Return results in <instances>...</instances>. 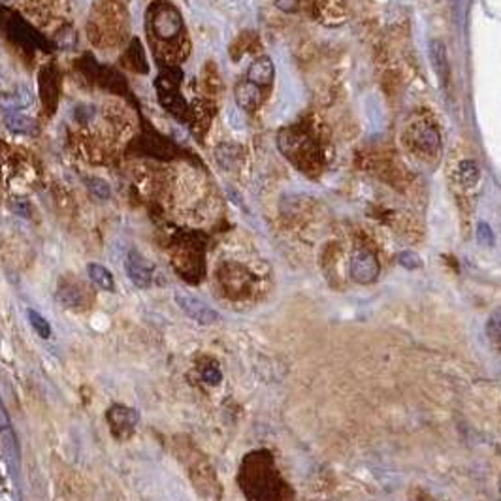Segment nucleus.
Returning a JSON list of instances; mask_svg holds the SVG:
<instances>
[{
  "label": "nucleus",
  "instance_id": "obj_1",
  "mask_svg": "<svg viewBox=\"0 0 501 501\" xmlns=\"http://www.w3.org/2000/svg\"><path fill=\"white\" fill-rule=\"evenodd\" d=\"M279 148L296 168H300L310 177H318L323 172V149L317 138L303 128L292 126L283 130L279 136Z\"/></svg>",
  "mask_w": 501,
  "mask_h": 501
},
{
  "label": "nucleus",
  "instance_id": "obj_2",
  "mask_svg": "<svg viewBox=\"0 0 501 501\" xmlns=\"http://www.w3.org/2000/svg\"><path fill=\"white\" fill-rule=\"evenodd\" d=\"M360 166L371 172L384 183L392 185L394 189H404L406 185H411L413 181V176L409 174V170L404 164L399 163L398 156H394L384 149L368 151L360 161Z\"/></svg>",
  "mask_w": 501,
  "mask_h": 501
},
{
  "label": "nucleus",
  "instance_id": "obj_3",
  "mask_svg": "<svg viewBox=\"0 0 501 501\" xmlns=\"http://www.w3.org/2000/svg\"><path fill=\"white\" fill-rule=\"evenodd\" d=\"M404 143L420 159H432L441 149V134L430 119H415L404 132Z\"/></svg>",
  "mask_w": 501,
  "mask_h": 501
},
{
  "label": "nucleus",
  "instance_id": "obj_4",
  "mask_svg": "<svg viewBox=\"0 0 501 501\" xmlns=\"http://www.w3.org/2000/svg\"><path fill=\"white\" fill-rule=\"evenodd\" d=\"M176 303L181 307V310L192 318L196 321L200 325H213L219 321V313L215 310H211L207 303H204L200 298L192 294H187V292H176Z\"/></svg>",
  "mask_w": 501,
  "mask_h": 501
},
{
  "label": "nucleus",
  "instance_id": "obj_5",
  "mask_svg": "<svg viewBox=\"0 0 501 501\" xmlns=\"http://www.w3.org/2000/svg\"><path fill=\"white\" fill-rule=\"evenodd\" d=\"M349 272H351V277L358 283L375 281L377 273H379V262H377L375 255H371L368 249H356L351 257Z\"/></svg>",
  "mask_w": 501,
  "mask_h": 501
},
{
  "label": "nucleus",
  "instance_id": "obj_6",
  "mask_svg": "<svg viewBox=\"0 0 501 501\" xmlns=\"http://www.w3.org/2000/svg\"><path fill=\"white\" fill-rule=\"evenodd\" d=\"M125 270L128 279L132 281L134 285H138L140 288L151 287V283H153V266L149 264L148 258L140 255L138 250H130L126 255Z\"/></svg>",
  "mask_w": 501,
  "mask_h": 501
},
{
  "label": "nucleus",
  "instance_id": "obj_7",
  "mask_svg": "<svg viewBox=\"0 0 501 501\" xmlns=\"http://www.w3.org/2000/svg\"><path fill=\"white\" fill-rule=\"evenodd\" d=\"M313 12L326 25H339L345 19V0H313Z\"/></svg>",
  "mask_w": 501,
  "mask_h": 501
},
{
  "label": "nucleus",
  "instance_id": "obj_8",
  "mask_svg": "<svg viewBox=\"0 0 501 501\" xmlns=\"http://www.w3.org/2000/svg\"><path fill=\"white\" fill-rule=\"evenodd\" d=\"M153 27L155 32L164 40H170L179 34L181 30V17L174 10H163L153 17Z\"/></svg>",
  "mask_w": 501,
  "mask_h": 501
},
{
  "label": "nucleus",
  "instance_id": "obj_9",
  "mask_svg": "<svg viewBox=\"0 0 501 501\" xmlns=\"http://www.w3.org/2000/svg\"><path fill=\"white\" fill-rule=\"evenodd\" d=\"M430 59H432V65H434V70L441 85H449L450 80V68H449V59H447V49L445 45L439 40H434L430 44Z\"/></svg>",
  "mask_w": 501,
  "mask_h": 501
},
{
  "label": "nucleus",
  "instance_id": "obj_10",
  "mask_svg": "<svg viewBox=\"0 0 501 501\" xmlns=\"http://www.w3.org/2000/svg\"><path fill=\"white\" fill-rule=\"evenodd\" d=\"M273 75H275V67H273L272 59L268 57H260L249 67V74H247V82L255 83L258 87H268L272 85Z\"/></svg>",
  "mask_w": 501,
  "mask_h": 501
},
{
  "label": "nucleus",
  "instance_id": "obj_11",
  "mask_svg": "<svg viewBox=\"0 0 501 501\" xmlns=\"http://www.w3.org/2000/svg\"><path fill=\"white\" fill-rule=\"evenodd\" d=\"M59 300L65 303V307H82L87 303V292L78 283H65L59 288Z\"/></svg>",
  "mask_w": 501,
  "mask_h": 501
},
{
  "label": "nucleus",
  "instance_id": "obj_12",
  "mask_svg": "<svg viewBox=\"0 0 501 501\" xmlns=\"http://www.w3.org/2000/svg\"><path fill=\"white\" fill-rule=\"evenodd\" d=\"M236 100H237V104L244 108V110H249V111L257 110L258 104H260V100H262L260 87L250 82H245V83H242V85H237Z\"/></svg>",
  "mask_w": 501,
  "mask_h": 501
},
{
  "label": "nucleus",
  "instance_id": "obj_13",
  "mask_svg": "<svg viewBox=\"0 0 501 501\" xmlns=\"http://www.w3.org/2000/svg\"><path fill=\"white\" fill-rule=\"evenodd\" d=\"M87 272L91 281H93L98 288H104V290H113V288H115L113 275H111L108 268H104V266L93 262V264L87 266Z\"/></svg>",
  "mask_w": 501,
  "mask_h": 501
},
{
  "label": "nucleus",
  "instance_id": "obj_14",
  "mask_svg": "<svg viewBox=\"0 0 501 501\" xmlns=\"http://www.w3.org/2000/svg\"><path fill=\"white\" fill-rule=\"evenodd\" d=\"M4 123H6L8 130L14 134H29L36 128L32 119L25 117V115H19V113H15V111L14 113H10V115H6Z\"/></svg>",
  "mask_w": 501,
  "mask_h": 501
},
{
  "label": "nucleus",
  "instance_id": "obj_15",
  "mask_svg": "<svg viewBox=\"0 0 501 501\" xmlns=\"http://www.w3.org/2000/svg\"><path fill=\"white\" fill-rule=\"evenodd\" d=\"M113 417H117V420L115 419H110L111 422V426H113V430L119 426V430H123V428H126L128 432H132V428L134 424H136V413H134L132 409H125V407H113L111 409V413Z\"/></svg>",
  "mask_w": 501,
  "mask_h": 501
},
{
  "label": "nucleus",
  "instance_id": "obj_16",
  "mask_svg": "<svg viewBox=\"0 0 501 501\" xmlns=\"http://www.w3.org/2000/svg\"><path fill=\"white\" fill-rule=\"evenodd\" d=\"M479 176V168H477V164L473 163V161H464V163H460V166H458V183L464 185V187L477 185Z\"/></svg>",
  "mask_w": 501,
  "mask_h": 501
},
{
  "label": "nucleus",
  "instance_id": "obj_17",
  "mask_svg": "<svg viewBox=\"0 0 501 501\" xmlns=\"http://www.w3.org/2000/svg\"><path fill=\"white\" fill-rule=\"evenodd\" d=\"M87 187H89V191H91V194L96 196L98 200L110 198V194H111L110 185L106 183L104 179H100V177H91V179L87 181Z\"/></svg>",
  "mask_w": 501,
  "mask_h": 501
},
{
  "label": "nucleus",
  "instance_id": "obj_18",
  "mask_svg": "<svg viewBox=\"0 0 501 501\" xmlns=\"http://www.w3.org/2000/svg\"><path fill=\"white\" fill-rule=\"evenodd\" d=\"M29 321L40 338H49V336H51V328L47 325V321H45L42 315H38L34 310H29Z\"/></svg>",
  "mask_w": 501,
  "mask_h": 501
},
{
  "label": "nucleus",
  "instance_id": "obj_19",
  "mask_svg": "<svg viewBox=\"0 0 501 501\" xmlns=\"http://www.w3.org/2000/svg\"><path fill=\"white\" fill-rule=\"evenodd\" d=\"M200 375H202V379L209 384L221 383V369L217 368L215 364H207V366H204L202 371H200Z\"/></svg>",
  "mask_w": 501,
  "mask_h": 501
},
{
  "label": "nucleus",
  "instance_id": "obj_20",
  "mask_svg": "<svg viewBox=\"0 0 501 501\" xmlns=\"http://www.w3.org/2000/svg\"><path fill=\"white\" fill-rule=\"evenodd\" d=\"M399 264L406 266L407 270H415V268H419L420 266V258L415 255V253H401L399 255Z\"/></svg>",
  "mask_w": 501,
  "mask_h": 501
},
{
  "label": "nucleus",
  "instance_id": "obj_21",
  "mask_svg": "<svg viewBox=\"0 0 501 501\" xmlns=\"http://www.w3.org/2000/svg\"><path fill=\"white\" fill-rule=\"evenodd\" d=\"M487 330L492 338H501V310L488 321Z\"/></svg>",
  "mask_w": 501,
  "mask_h": 501
},
{
  "label": "nucleus",
  "instance_id": "obj_22",
  "mask_svg": "<svg viewBox=\"0 0 501 501\" xmlns=\"http://www.w3.org/2000/svg\"><path fill=\"white\" fill-rule=\"evenodd\" d=\"M479 240H480V244H488V245L494 244V236H492V230H490V226H488V224H485V222H480V224H479Z\"/></svg>",
  "mask_w": 501,
  "mask_h": 501
}]
</instances>
